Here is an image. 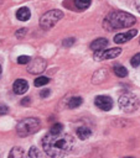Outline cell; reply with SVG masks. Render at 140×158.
Here are the masks:
<instances>
[{
	"label": "cell",
	"instance_id": "obj_1",
	"mask_svg": "<svg viewBox=\"0 0 140 158\" xmlns=\"http://www.w3.org/2000/svg\"><path fill=\"white\" fill-rule=\"evenodd\" d=\"M73 137L68 133H47L42 139V147L50 157H62L69 153L73 148Z\"/></svg>",
	"mask_w": 140,
	"mask_h": 158
},
{
	"label": "cell",
	"instance_id": "obj_2",
	"mask_svg": "<svg viewBox=\"0 0 140 158\" xmlns=\"http://www.w3.org/2000/svg\"><path fill=\"white\" fill-rule=\"evenodd\" d=\"M136 22V19L125 11H112L104 20L103 26L108 31L118 30V28H124V27H130Z\"/></svg>",
	"mask_w": 140,
	"mask_h": 158
},
{
	"label": "cell",
	"instance_id": "obj_3",
	"mask_svg": "<svg viewBox=\"0 0 140 158\" xmlns=\"http://www.w3.org/2000/svg\"><path fill=\"white\" fill-rule=\"evenodd\" d=\"M40 130V120L36 117H27L21 120L16 126V132L20 137L30 136Z\"/></svg>",
	"mask_w": 140,
	"mask_h": 158
},
{
	"label": "cell",
	"instance_id": "obj_4",
	"mask_svg": "<svg viewBox=\"0 0 140 158\" xmlns=\"http://www.w3.org/2000/svg\"><path fill=\"white\" fill-rule=\"evenodd\" d=\"M63 17V12L61 10H50L46 14H43V16L40 20V26L43 30H50L51 27H53Z\"/></svg>",
	"mask_w": 140,
	"mask_h": 158
},
{
	"label": "cell",
	"instance_id": "obj_5",
	"mask_svg": "<svg viewBox=\"0 0 140 158\" xmlns=\"http://www.w3.org/2000/svg\"><path fill=\"white\" fill-rule=\"evenodd\" d=\"M140 102L136 95L133 93H125L119 98V106L125 112H133L139 107Z\"/></svg>",
	"mask_w": 140,
	"mask_h": 158
},
{
	"label": "cell",
	"instance_id": "obj_6",
	"mask_svg": "<svg viewBox=\"0 0 140 158\" xmlns=\"http://www.w3.org/2000/svg\"><path fill=\"white\" fill-rule=\"evenodd\" d=\"M121 53L120 48H110V49H102V51H97L94 53V58L97 60H104V59H113L115 57H118Z\"/></svg>",
	"mask_w": 140,
	"mask_h": 158
},
{
	"label": "cell",
	"instance_id": "obj_7",
	"mask_svg": "<svg viewBox=\"0 0 140 158\" xmlns=\"http://www.w3.org/2000/svg\"><path fill=\"white\" fill-rule=\"evenodd\" d=\"M46 60L42 59V58H35L32 60H30V64L27 67V72L31 73V74H38V73H42L46 68Z\"/></svg>",
	"mask_w": 140,
	"mask_h": 158
},
{
	"label": "cell",
	"instance_id": "obj_8",
	"mask_svg": "<svg viewBox=\"0 0 140 158\" xmlns=\"http://www.w3.org/2000/svg\"><path fill=\"white\" fill-rule=\"evenodd\" d=\"M94 104L97 107H99L103 111H109L113 107V100L107 95H99L95 98Z\"/></svg>",
	"mask_w": 140,
	"mask_h": 158
},
{
	"label": "cell",
	"instance_id": "obj_9",
	"mask_svg": "<svg viewBox=\"0 0 140 158\" xmlns=\"http://www.w3.org/2000/svg\"><path fill=\"white\" fill-rule=\"evenodd\" d=\"M27 89H28V84H27V81L24 80V79H17V80H15L14 84H12V90H14V93L17 94V95L25 94V93L27 91Z\"/></svg>",
	"mask_w": 140,
	"mask_h": 158
},
{
	"label": "cell",
	"instance_id": "obj_10",
	"mask_svg": "<svg viewBox=\"0 0 140 158\" xmlns=\"http://www.w3.org/2000/svg\"><path fill=\"white\" fill-rule=\"evenodd\" d=\"M136 33H138L136 30H129V31L125 32V33H118V35H115V37H114V42H115V43H125V42H128L129 40H131L134 36H136Z\"/></svg>",
	"mask_w": 140,
	"mask_h": 158
},
{
	"label": "cell",
	"instance_id": "obj_11",
	"mask_svg": "<svg viewBox=\"0 0 140 158\" xmlns=\"http://www.w3.org/2000/svg\"><path fill=\"white\" fill-rule=\"evenodd\" d=\"M108 40L107 38H97V40H94L92 43H90V49H93L94 52H97V51H102V49H104L107 46H108Z\"/></svg>",
	"mask_w": 140,
	"mask_h": 158
},
{
	"label": "cell",
	"instance_id": "obj_12",
	"mask_svg": "<svg viewBox=\"0 0 140 158\" xmlns=\"http://www.w3.org/2000/svg\"><path fill=\"white\" fill-rule=\"evenodd\" d=\"M31 16V12L27 7H20L17 11H16V19L20 20V21H27Z\"/></svg>",
	"mask_w": 140,
	"mask_h": 158
},
{
	"label": "cell",
	"instance_id": "obj_13",
	"mask_svg": "<svg viewBox=\"0 0 140 158\" xmlns=\"http://www.w3.org/2000/svg\"><path fill=\"white\" fill-rule=\"evenodd\" d=\"M90 135H92V131H90L88 127H79V128L77 130V136H78L81 139H87Z\"/></svg>",
	"mask_w": 140,
	"mask_h": 158
},
{
	"label": "cell",
	"instance_id": "obj_14",
	"mask_svg": "<svg viewBox=\"0 0 140 158\" xmlns=\"http://www.w3.org/2000/svg\"><path fill=\"white\" fill-rule=\"evenodd\" d=\"M83 102V99L81 96H74L68 101V107L69 109H76L78 106H81V104Z\"/></svg>",
	"mask_w": 140,
	"mask_h": 158
},
{
	"label": "cell",
	"instance_id": "obj_15",
	"mask_svg": "<svg viewBox=\"0 0 140 158\" xmlns=\"http://www.w3.org/2000/svg\"><path fill=\"white\" fill-rule=\"evenodd\" d=\"M114 73H115V75L119 77V78H124V77L128 75V70H126V68L123 67V65H115V67H114Z\"/></svg>",
	"mask_w": 140,
	"mask_h": 158
},
{
	"label": "cell",
	"instance_id": "obj_16",
	"mask_svg": "<svg viewBox=\"0 0 140 158\" xmlns=\"http://www.w3.org/2000/svg\"><path fill=\"white\" fill-rule=\"evenodd\" d=\"M24 154H25V152H24V149L22 148H20V147H14L12 149H11V152L9 153V157L10 158H19V157H24Z\"/></svg>",
	"mask_w": 140,
	"mask_h": 158
},
{
	"label": "cell",
	"instance_id": "obj_17",
	"mask_svg": "<svg viewBox=\"0 0 140 158\" xmlns=\"http://www.w3.org/2000/svg\"><path fill=\"white\" fill-rule=\"evenodd\" d=\"M74 5L79 10H85L90 5V0H74Z\"/></svg>",
	"mask_w": 140,
	"mask_h": 158
},
{
	"label": "cell",
	"instance_id": "obj_18",
	"mask_svg": "<svg viewBox=\"0 0 140 158\" xmlns=\"http://www.w3.org/2000/svg\"><path fill=\"white\" fill-rule=\"evenodd\" d=\"M48 81H50V78H47V77H38V78L35 79L33 84H35V86H43Z\"/></svg>",
	"mask_w": 140,
	"mask_h": 158
},
{
	"label": "cell",
	"instance_id": "obj_19",
	"mask_svg": "<svg viewBox=\"0 0 140 158\" xmlns=\"http://www.w3.org/2000/svg\"><path fill=\"white\" fill-rule=\"evenodd\" d=\"M41 156H42V153H41L36 147H31V148H30L28 157H31V158H38V157H41Z\"/></svg>",
	"mask_w": 140,
	"mask_h": 158
},
{
	"label": "cell",
	"instance_id": "obj_20",
	"mask_svg": "<svg viewBox=\"0 0 140 158\" xmlns=\"http://www.w3.org/2000/svg\"><path fill=\"white\" fill-rule=\"evenodd\" d=\"M130 63H131L133 67H139L140 65V53H136L135 56H133Z\"/></svg>",
	"mask_w": 140,
	"mask_h": 158
},
{
	"label": "cell",
	"instance_id": "obj_21",
	"mask_svg": "<svg viewBox=\"0 0 140 158\" xmlns=\"http://www.w3.org/2000/svg\"><path fill=\"white\" fill-rule=\"evenodd\" d=\"M62 128H63V126L61 123H55L51 127V131L50 132H52V133H59V132H62Z\"/></svg>",
	"mask_w": 140,
	"mask_h": 158
},
{
	"label": "cell",
	"instance_id": "obj_22",
	"mask_svg": "<svg viewBox=\"0 0 140 158\" xmlns=\"http://www.w3.org/2000/svg\"><path fill=\"white\" fill-rule=\"evenodd\" d=\"M30 60H31V58L28 56H20L17 58V63L19 64H26V63H30Z\"/></svg>",
	"mask_w": 140,
	"mask_h": 158
},
{
	"label": "cell",
	"instance_id": "obj_23",
	"mask_svg": "<svg viewBox=\"0 0 140 158\" xmlns=\"http://www.w3.org/2000/svg\"><path fill=\"white\" fill-rule=\"evenodd\" d=\"M74 43V38H67V40H64L63 41V46H71V44H73Z\"/></svg>",
	"mask_w": 140,
	"mask_h": 158
},
{
	"label": "cell",
	"instance_id": "obj_24",
	"mask_svg": "<svg viewBox=\"0 0 140 158\" xmlns=\"http://www.w3.org/2000/svg\"><path fill=\"white\" fill-rule=\"evenodd\" d=\"M48 95H50V89H45V90H42V91L40 93V96H41V98H43V99H45V98H47Z\"/></svg>",
	"mask_w": 140,
	"mask_h": 158
},
{
	"label": "cell",
	"instance_id": "obj_25",
	"mask_svg": "<svg viewBox=\"0 0 140 158\" xmlns=\"http://www.w3.org/2000/svg\"><path fill=\"white\" fill-rule=\"evenodd\" d=\"M7 111H9V109H7V106L6 105H0V115H2V114H7Z\"/></svg>",
	"mask_w": 140,
	"mask_h": 158
},
{
	"label": "cell",
	"instance_id": "obj_26",
	"mask_svg": "<svg viewBox=\"0 0 140 158\" xmlns=\"http://www.w3.org/2000/svg\"><path fill=\"white\" fill-rule=\"evenodd\" d=\"M25 33H26V28H20V30L16 32V36H17V37H21V36H25Z\"/></svg>",
	"mask_w": 140,
	"mask_h": 158
},
{
	"label": "cell",
	"instance_id": "obj_27",
	"mask_svg": "<svg viewBox=\"0 0 140 158\" xmlns=\"http://www.w3.org/2000/svg\"><path fill=\"white\" fill-rule=\"evenodd\" d=\"M28 102H30V98H25L24 100H21V104L22 105H27Z\"/></svg>",
	"mask_w": 140,
	"mask_h": 158
},
{
	"label": "cell",
	"instance_id": "obj_28",
	"mask_svg": "<svg viewBox=\"0 0 140 158\" xmlns=\"http://www.w3.org/2000/svg\"><path fill=\"white\" fill-rule=\"evenodd\" d=\"M136 7H138L139 11H140V0H136Z\"/></svg>",
	"mask_w": 140,
	"mask_h": 158
},
{
	"label": "cell",
	"instance_id": "obj_29",
	"mask_svg": "<svg viewBox=\"0 0 140 158\" xmlns=\"http://www.w3.org/2000/svg\"><path fill=\"white\" fill-rule=\"evenodd\" d=\"M0 77H1V65H0Z\"/></svg>",
	"mask_w": 140,
	"mask_h": 158
},
{
	"label": "cell",
	"instance_id": "obj_30",
	"mask_svg": "<svg viewBox=\"0 0 140 158\" xmlns=\"http://www.w3.org/2000/svg\"><path fill=\"white\" fill-rule=\"evenodd\" d=\"M139 42H140V41H139Z\"/></svg>",
	"mask_w": 140,
	"mask_h": 158
}]
</instances>
